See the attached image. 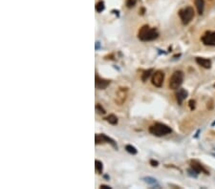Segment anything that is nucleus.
Instances as JSON below:
<instances>
[{
	"instance_id": "obj_1",
	"label": "nucleus",
	"mask_w": 215,
	"mask_h": 189,
	"mask_svg": "<svg viewBox=\"0 0 215 189\" xmlns=\"http://www.w3.org/2000/svg\"><path fill=\"white\" fill-rule=\"evenodd\" d=\"M158 36H159L158 31L155 28H150L148 25H144V26H143L138 34L139 39L144 41V42L155 40L156 38H158Z\"/></svg>"
},
{
	"instance_id": "obj_2",
	"label": "nucleus",
	"mask_w": 215,
	"mask_h": 189,
	"mask_svg": "<svg viewBox=\"0 0 215 189\" xmlns=\"http://www.w3.org/2000/svg\"><path fill=\"white\" fill-rule=\"evenodd\" d=\"M149 132L156 137H162V136H167L170 134L172 130L169 126L163 124V123H161V122H157L154 125L150 126Z\"/></svg>"
},
{
	"instance_id": "obj_3",
	"label": "nucleus",
	"mask_w": 215,
	"mask_h": 189,
	"mask_svg": "<svg viewBox=\"0 0 215 189\" xmlns=\"http://www.w3.org/2000/svg\"><path fill=\"white\" fill-rule=\"evenodd\" d=\"M184 81V73L182 71H176L173 73L169 79V87L172 90L179 89Z\"/></svg>"
},
{
	"instance_id": "obj_4",
	"label": "nucleus",
	"mask_w": 215,
	"mask_h": 189,
	"mask_svg": "<svg viewBox=\"0 0 215 189\" xmlns=\"http://www.w3.org/2000/svg\"><path fill=\"white\" fill-rule=\"evenodd\" d=\"M179 16H180V18H181L183 24L187 25L194 17V10L191 7H185V8L180 10Z\"/></svg>"
},
{
	"instance_id": "obj_5",
	"label": "nucleus",
	"mask_w": 215,
	"mask_h": 189,
	"mask_svg": "<svg viewBox=\"0 0 215 189\" xmlns=\"http://www.w3.org/2000/svg\"><path fill=\"white\" fill-rule=\"evenodd\" d=\"M164 80V73L162 71H156L152 77V84L155 87H162Z\"/></svg>"
},
{
	"instance_id": "obj_6",
	"label": "nucleus",
	"mask_w": 215,
	"mask_h": 189,
	"mask_svg": "<svg viewBox=\"0 0 215 189\" xmlns=\"http://www.w3.org/2000/svg\"><path fill=\"white\" fill-rule=\"evenodd\" d=\"M126 97H127V88H120V89L116 92L115 101L117 104L121 105L125 101Z\"/></svg>"
},
{
	"instance_id": "obj_7",
	"label": "nucleus",
	"mask_w": 215,
	"mask_h": 189,
	"mask_svg": "<svg viewBox=\"0 0 215 189\" xmlns=\"http://www.w3.org/2000/svg\"><path fill=\"white\" fill-rule=\"evenodd\" d=\"M202 41L207 46H215V32H207L202 36Z\"/></svg>"
},
{
	"instance_id": "obj_8",
	"label": "nucleus",
	"mask_w": 215,
	"mask_h": 189,
	"mask_svg": "<svg viewBox=\"0 0 215 189\" xmlns=\"http://www.w3.org/2000/svg\"><path fill=\"white\" fill-rule=\"evenodd\" d=\"M189 164H190V167H191L197 174L205 173L206 175H209V172H208V171L203 166V164H202L201 162H199L198 160H190V162H189Z\"/></svg>"
},
{
	"instance_id": "obj_9",
	"label": "nucleus",
	"mask_w": 215,
	"mask_h": 189,
	"mask_svg": "<svg viewBox=\"0 0 215 189\" xmlns=\"http://www.w3.org/2000/svg\"><path fill=\"white\" fill-rule=\"evenodd\" d=\"M96 87L98 88V89L99 90H103L105 89V88L110 84V80H107V79H102V78H98V75H96Z\"/></svg>"
},
{
	"instance_id": "obj_10",
	"label": "nucleus",
	"mask_w": 215,
	"mask_h": 189,
	"mask_svg": "<svg viewBox=\"0 0 215 189\" xmlns=\"http://www.w3.org/2000/svg\"><path fill=\"white\" fill-rule=\"evenodd\" d=\"M187 96H188V93L185 89H179L178 91H177V93H176V98H177V101H178V103L180 105L183 103L184 100L187 97Z\"/></svg>"
},
{
	"instance_id": "obj_11",
	"label": "nucleus",
	"mask_w": 215,
	"mask_h": 189,
	"mask_svg": "<svg viewBox=\"0 0 215 189\" xmlns=\"http://www.w3.org/2000/svg\"><path fill=\"white\" fill-rule=\"evenodd\" d=\"M196 62L202 67L206 69H209L211 67V60L205 57H196Z\"/></svg>"
},
{
	"instance_id": "obj_12",
	"label": "nucleus",
	"mask_w": 215,
	"mask_h": 189,
	"mask_svg": "<svg viewBox=\"0 0 215 189\" xmlns=\"http://www.w3.org/2000/svg\"><path fill=\"white\" fill-rule=\"evenodd\" d=\"M143 181H144L145 183L149 184L150 186H152V187H158V188L160 187V185H159L158 182H157V180L154 179V178H152V177H144V178L143 179Z\"/></svg>"
},
{
	"instance_id": "obj_13",
	"label": "nucleus",
	"mask_w": 215,
	"mask_h": 189,
	"mask_svg": "<svg viewBox=\"0 0 215 189\" xmlns=\"http://www.w3.org/2000/svg\"><path fill=\"white\" fill-rule=\"evenodd\" d=\"M195 5L197 8V11L199 15H203L204 8H205V2L204 0H195Z\"/></svg>"
},
{
	"instance_id": "obj_14",
	"label": "nucleus",
	"mask_w": 215,
	"mask_h": 189,
	"mask_svg": "<svg viewBox=\"0 0 215 189\" xmlns=\"http://www.w3.org/2000/svg\"><path fill=\"white\" fill-rule=\"evenodd\" d=\"M103 135V141H104V142H108V143H110L114 148H115L116 150H118V144H117V142H115L113 140V138H111L110 137H108V136H106V135H104V134H102Z\"/></svg>"
},
{
	"instance_id": "obj_15",
	"label": "nucleus",
	"mask_w": 215,
	"mask_h": 189,
	"mask_svg": "<svg viewBox=\"0 0 215 189\" xmlns=\"http://www.w3.org/2000/svg\"><path fill=\"white\" fill-rule=\"evenodd\" d=\"M95 168H96V171L98 172V174H102L103 171V164L102 161L99 160H95Z\"/></svg>"
},
{
	"instance_id": "obj_16",
	"label": "nucleus",
	"mask_w": 215,
	"mask_h": 189,
	"mask_svg": "<svg viewBox=\"0 0 215 189\" xmlns=\"http://www.w3.org/2000/svg\"><path fill=\"white\" fill-rule=\"evenodd\" d=\"M105 119L112 125H116L118 123V118L115 115H109Z\"/></svg>"
},
{
	"instance_id": "obj_17",
	"label": "nucleus",
	"mask_w": 215,
	"mask_h": 189,
	"mask_svg": "<svg viewBox=\"0 0 215 189\" xmlns=\"http://www.w3.org/2000/svg\"><path fill=\"white\" fill-rule=\"evenodd\" d=\"M125 150L127 151L129 154H131V155H136L138 153V150L136 149V147H134L133 145H130V144L125 146Z\"/></svg>"
},
{
	"instance_id": "obj_18",
	"label": "nucleus",
	"mask_w": 215,
	"mask_h": 189,
	"mask_svg": "<svg viewBox=\"0 0 215 189\" xmlns=\"http://www.w3.org/2000/svg\"><path fill=\"white\" fill-rule=\"evenodd\" d=\"M153 73V70L152 69H149V70H147V71H144V74H143V75H142V80L144 81V82H145L148 79H149V77L151 75V74Z\"/></svg>"
},
{
	"instance_id": "obj_19",
	"label": "nucleus",
	"mask_w": 215,
	"mask_h": 189,
	"mask_svg": "<svg viewBox=\"0 0 215 189\" xmlns=\"http://www.w3.org/2000/svg\"><path fill=\"white\" fill-rule=\"evenodd\" d=\"M104 9H105V6H104V2H103V1H99V2L97 3V5H96V11H97L98 12H102V11H103Z\"/></svg>"
},
{
	"instance_id": "obj_20",
	"label": "nucleus",
	"mask_w": 215,
	"mask_h": 189,
	"mask_svg": "<svg viewBox=\"0 0 215 189\" xmlns=\"http://www.w3.org/2000/svg\"><path fill=\"white\" fill-rule=\"evenodd\" d=\"M96 111L98 113V114H102V115H104L105 113H106V112H105V110L102 107V105L98 104V103L96 105Z\"/></svg>"
},
{
	"instance_id": "obj_21",
	"label": "nucleus",
	"mask_w": 215,
	"mask_h": 189,
	"mask_svg": "<svg viewBox=\"0 0 215 189\" xmlns=\"http://www.w3.org/2000/svg\"><path fill=\"white\" fill-rule=\"evenodd\" d=\"M137 4V0H127L126 1V6L128 8H133Z\"/></svg>"
},
{
	"instance_id": "obj_22",
	"label": "nucleus",
	"mask_w": 215,
	"mask_h": 189,
	"mask_svg": "<svg viewBox=\"0 0 215 189\" xmlns=\"http://www.w3.org/2000/svg\"><path fill=\"white\" fill-rule=\"evenodd\" d=\"M187 172H188V175H189V176H191V177H193V178H197L198 174H197L191 167H190V169L187 170Z\"/></svg>"
},
{
	"instance_id": "obj_23",
	"label": "nucleus",
	"mask_w": 215,
	"mask_h": 189,
	"mask_svg": "<svg viewBox=\"0 0 215 189\" xmlns=\"http://www.w3.org/2000/svg\"><path fill=\"white\" fill-rule=\"evenodd\" d=\"M195 100L191 99V100H189V102H188V105H189V108H190V110H194L195 109Z\"/></svg>"
},
{
	"instance_id": "obj_24",
	"label": "nucleus",
	"mask_w": 215,
	"mask_h": 189,
	"mask_svg": "<svg viewBox=\"0 0 215 189\" xmlns=\"http://www.w3.org/2000/svg\"><path fill=\"white\" fill-rule=\"evenodd\" d=\"M150 164L152 165L153 167H157L159 165V161L158 160H150Z\"/></svg>"
},
{
	"instance_id": "obj_25",
	"label": "nucleus",
	"mask_w": 215,
	"mask_h": 189,
	"mask_svg": "<svg viewBox=\"0 0 215 189\" xmlns=\"http://www.w3.org/2000/svg\"><path fill=\"white\" fill-rule=\"evenodd\" d=\"M102 48V44H100V42L99 41H97L96 43H95V49H96V51H98V50Z\"/></svg>"
},
{
	"instance_id": "obj_26",
	"label": "nucleus",
	"mask_w": 215,
	"mask_h": 189,
	"mask_svg": "<svg viewBox=\"0 0 215 189\" xmlns=\"http://www.w3.org/2000/svg\"><path fill=\"white\" fill-rule=\"evenodd\" d=\"M99 187H100V188H103V189H111V187H110V186H108V185H104V184H102Z\"/></svg>"
},
{
	"instance_id": "obj_27",
	"label": "nucleus",
	"mask_w": 215,
	"mask_h": 189,
	"mask_svg": "<svg viewBox=\"0 0 215 189\" xmlns=\"http://www.w3.org/2000/svg\"><path fill=\"white\" fill-rule=\"evenodd\" d=\"M214 125H215V121H214V122L212 123V126H214Z\"/></svg>"
}]
</instances>
